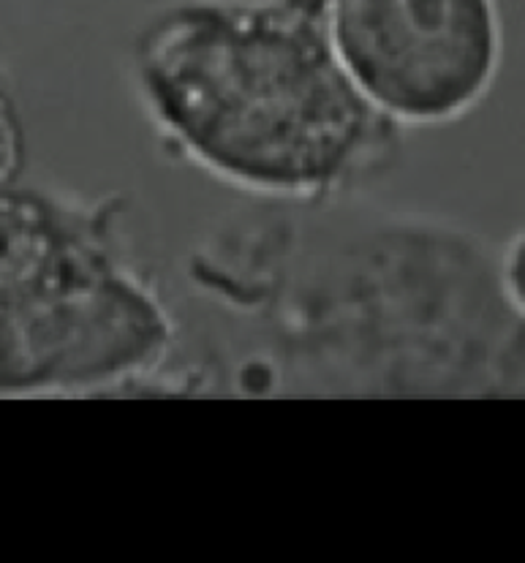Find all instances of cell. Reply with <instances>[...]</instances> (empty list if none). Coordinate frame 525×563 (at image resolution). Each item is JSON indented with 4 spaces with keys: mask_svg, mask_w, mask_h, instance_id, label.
<instances>
[{
    "mask_svg": "<svg viewBox=\"0 0 525 563\" xmlns=\"http://www.w3.org/2000/svg\"><path fill=\"white\" fill-rule=\"evenodd\" d=\"M181 280L199 332L172 398H525L501 249L452 218L248 199L188 245Z\"/></svg>",
    "mask_w": 525,
    "mask_h": 563,
    "instance_id": "cell-1",
    "label": "cell"
},
{
    "mask_svg": "<svg viewBox=\"0 0 525 563\" xmlns=\"http://www.w3.org/2000/svg\"><path fill=\"white\" fill-rule=\"evenodd\" d=\"M129 85L166 151L253 202L357 197L406 136L346 71L327 0H166Z\"/></svg>",
    "mask_w": 525,
    "mask_h": 563,
    "instance_id": "cell-2",
    "label": "cell"
},
{
    "mask_svg": "<svg viewBox=\"0 0 525 563\" xmlns=\"http://www.w3.org/2000/svg\"><path fill=\"white\" fill-rule=\"evenodd\" d=\"M129 216L123 194L0 191V398H158L186 319Z\"/></svg>",
    "mask_w": 525,
    "mask_h": 563,
    "instance_id": "cell-3",
    "label": "cell"
},
{
    "mask_svg": "<svg viewBox=\"0 0 525 563\" xmlns=\"http://www.w3.org/2000/svg\"><path fill=\"white\" fill-rule=\"evenodd\" d=\"M346 71L401 131L452 125L504 66L501 0H327Z\"/></svg>",
    "mask_w": 525,
    "mask_h": 563,
    "instance_id": "cell-4",
    "label": "cell"
},
{
    "mask_svg": "<svg viewBox=\"0 0 525 563\" xmlns=\"http://www.w3.org/2000/svg\"><path fill=\"white\" fill-rule=\"evenodd\" d=\"M28 166V131L14 85L0 63V191L22 180Z\"/></svg>",
    "mask_w": 525,
    "mask_h": 563,
    "instance_id": "cell-5",
    "label": "cell"
}]
</instances>
